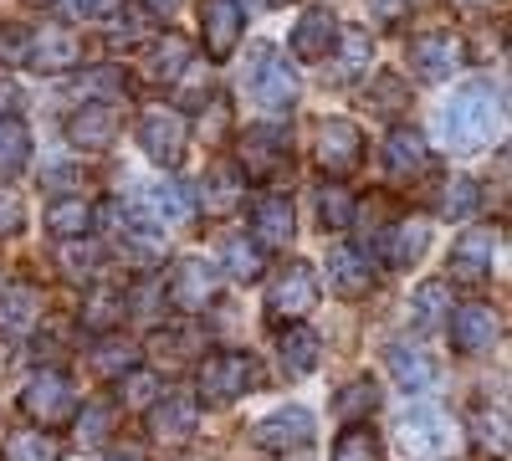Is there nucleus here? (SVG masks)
<instances>
[{"label":"nucleus","instance_id":"f257e3e1","mask_svg":"<svg viewBox=\"0 0 512 461\" xmlns=\"http://www.w3.org/2000/svg\"><path fill=\"white\" fill-rule=\"evenodd\" d=\"M502 129V93L492 82H466L441 108V139L451 154H477Z\"/></svg>","mask_w":512,"mask_h":461},{"label":"nucleus","instance_id":"f03ea898","mask_svg":"<svg viewBox=\"0 0 512 461\" xmlns=\"http://www.w3.org/2000/svg\"><path fill=\"white\" fill-rule=\"evenodd\" d=\"M241 82H246L251 103L262 113H272V118L297 103V77H292V67L267 47V41H256V47H251V67L241 72Z\"/></svg>","mask_w":512,"mask_h":461},{"label":"nucleus","instance_id":"7ed1b4c3","mask_svg":"<svg viewBox=\"0 0 512 461\" xmlns=\"http://www.w3.org/2000/svg\"><path fill=\"white\" fill-rule=\"evenodd\" d=\"M21 410L36 421V431H62L67 421H77V395H72V380L62 369H41L26 380L21 390Z\"/></svg>","mask_w":512,"mask_h":461},{"label":"nucleus","instance_id":"20e7f679","mask_svg":"<svg viewBox=\"0 0 512 461\" xmlns=\"http://www.w3.org/2000/svg\"><path fill=\"white\" fill-rule=\"evenodd\" d=\"M139 149L154 164H180L185 149H190V118H185V108H175V103L144 108L139 113Z\"/></svg>","mask_w":512,"mask_h":461},{"label":"nucleus","instance_id":"39448f33","mask_svg":"<svg viewBox=\"0 0 512 461\" xmlns=\"http://www.w3.org/2000/svg\"><path fill=\"white\" fill-rule=\"evenodd\" d=\"M318 308V272L308 262H287L267 282V318L272 323H303Z\"/></svg>","mask_w":512,"mask_h":461},{"label":"nucleus","instance_id":"423d86ee","mask_svg":"<svg viewBox=\"0 0 512 461\" xmlns=\"http://www.w3.org/2000/svg\"><path fill=\"white\" fill-rule=\"evenodd\" d=\"M400 446L420 461H441L456 451V426H451V415L431 410V405H415L400 415Z\"/></svg>","mask_w":512,"mask_h":461},{"label":"nucleus","instance_id":"0eeeda50","mask_svg":"<svg viewBox=\"0 0 512 461\" xmlns=\"http://www.w3.org/2000/svg\"><path fill=\"white\" fill-rule=\"evenodd\" d=\"M108 221H113V251L128 262V267H159L164 257H169V241H164V231L159 226H149V221H134V216H123V205L113 200L108 211H103Z\"/></svg>","mask_w":512,"mask_h":461},{"label":"nucleus","instance_id":"6e6552de","mask_svg":"<svg viewBox=\"0 0 512 461\" xmlns=\"http://www.w3.org/2000/svg\"><path fill=\"white\" fill-rule=\"evenodd\" d=\"M251 385H256L251 354L221 349V354H210V359L200 364V395H205L210 405H231V400H241Z\"/></svg>","mask_w":512,"mask_h":461},{"label":"nucleus","instance_id":"1a4fd4ad","mask_svg":"<svg viewBox=\"0 0 512 461\" xmlns=\"http://www.w3.org/2000/svg\"><path fill=\"white\" fill-rule=\"evenodd\" d=\"M364 164V134H359V123L349 118H328L323 129H318V170L328 180H344L354 175Z\"/></svg>","mask_w":512,"mask_h":461},{"label":"nucleus","instance_id":"9d476101","mask_svg":"<svg viewBox=\"0 0 512 461\" xmlns=\"http://www.w3.org/2000/svg\"><path fill=\"white\" fill-rule=\"evenodd\" d=\"M246 31V11L241 0H200V41L210 62H226L236 52V41Z\"/></svg>","mask_w":512,"mask_h":461},{"label":"nucleus","instance_id":"9b49d317","mask_svg":"<svg viewBox=\"0 0 512 461\" xmlns=\"http://www.w3.org/2000/svg\"><path fill=\"white\" fill-rule=\"evenodd\" d=\"M461 62H466V47H461L456 31H420V36H410V67H415L425 82L451 77Z\"/></svg>","mask_w":512,"mask_h":461},{"label":"nucleus","instance_id":"f8f14e48","mask_svg":"<svg viewBox=\"0 0 512 461\" xmlns=\"http://www.w3.org/2000/svg\"><path fill=\"white\" fill-rule=\"evenodd\" d=\"M251 441L262 451H303L313 441V415L303 405H287V410H272L267 421H256Z\"/></svg>","mask_w":512,"mask_h":461},{"label":"nucleus","instance_id":"ddd939ff","mask_svg":"<svg viewBox=\"0 0 512 461\" xmlns=\"http://www.w3.org/2000/svg\"><path fill=\"white\" fill-rule=\"evenodd\" d=\"M287 164V134L282 129H246L241 134V164L236 170L246 180H272Z\"/></svg>","mask_w":512,"mask_h":461},{"label":"nucleus","instance_id":"4468645a","mask_svg":"<svg viewBox=\"0 0 512 461\" xmlns=\"http://www.w3.org/2000/svg\"><path fill=\"white\" fill-rule=\"evenodd\" d=\"M195 421H200V400L195 395H164L159 405H149V436L164 441V446L190 441Z\"/></svg>","mask_w":512,"mask_h":461},{"label":"nucleus","instance_id":"2eb2a0df","mask_svg":"<svg viewBox=\"0 0 512 461\" xmlns=\"http://www.w3.org/2000/svg\"><path fill=\"white\" fill-rule=\"evenodd\" d=\"M497 333H502L497 308L466 303V308H456V318H451V349H456V354H482V349L497 344Z\"/></svg>","mask_w":512,"mask_h":461},{"label":"nucleus","instance_id":"dca6fc26","mask_svg":"<svg viewBox=\"0 0 512 461\" xmlns=\"http://www.w3.org/2000/svg\"><path fill=\"white\" fill-rule=\"evenodd\" d=\"M26 62H31V72H67V67L82 62V41H77V31H67V26H41V31L31 36Z\"/></svg>","mask_w":512,"mask_h":461},{"label":"nucleus","instance_id":"f3484780","mask_svg":"<svg viewBox=\"0 0 512 461\" xmlns=\"http://www.w3.org/2000/svg\"><path fill=\"white\" fill-rule=\"evenodd\" d=\"M338 26H344V21H338L333 11H303V21H297L292 26V57L297 62H328V52L338 47Z\"/></svg>","mask_w":512,"mask_h":461},{"label":"nucleus","instance_id":"a211bd4d","mask_svg":"<svg viewBox=\"0 0 512 461\" xmlns=\"http://www.w3.org/2000/svg\"><path fill=\"white\" fill-rule=\"evenodd\" d=\"M492 251H497V231H466L456 246H451V282H487L492 277Z\"/></svg>","mask_w":512,"mask_h":461},{"label":"nucleus","instance_id":"6ab92c4d","mask_svg":"<svg viewBox=\"0 0 512 461\" xmlns=\"http://www.w3.org/2000/svg\"><path fill=\"white\" fill-rule=\"evenodd\" d=\"M277 359H282L287 380H308V374L318 369V359H323L318 333L303 328V323H282V333H277Z\"/></svg>","mask_w":512,"mask_h":461},{"label":"nucleus","instance_id":"aec40b11","mask_svg":"<svg viewBox=\"0 0 512 461\" xmlns=\"http://www.w3.org/2000/svg\"><path fill=\"white\" fill-rule=\"evenodd\" d=\"M328 287L338 292V298L359 303V298H369V292H374V267L359 257L354 246H333L328 251Z\"/></svg>","mask_w":512,"mask_h":461},{"label":"nucleus","instance_id":"412c9836","mask_svg":"<svg viewBox=\"0 0 512 461\" xmlns=\"http://www.w3.org/2000/svg\"><path fill=\"white\" fill-rule=\"evenodd\" d=\"M164 298L175 303L180 313H200L210 298H216V272L190 257V262L175 267V277H169V287H164Z\"/></svg>","mask_w":512,"mask_h":461},{"label":"nucleus","instance_id":"4be33fe9","mask_svg":"<svg viewBox=\"0 0 512 461\" xmlns=\"http://www.w3.org/2000/svg\"><path fill=\"white\" fill-rule=\"evenodd\" d=\"M384 170H390V180H420L425 170H431V149H425V139L415 129H395L390 139H384Z\"/></svg>","mask_w":512,"mask_h":461},{"label":"nucleus","instance_id":"5701e85b","mask_svg":"<svg viewBox=\"0 0 512 461\" xmlns=\"http://www.w3.org/2000/svg\"><path fill=\"white\" fill-rule=\"evenodd\" d=\"M113 134H118V113L108 103H82L67 118V144L72 149H108Z\"/></svg>","mask_w":512,"mask_h":461},{"label":"nucleus","instance_id":"b1692460","mask_svg":"<svg viewBox=\"0 0 512 461\" xmlns=\"http://www.w3.org/2000/svg\"><path fill=\"white\" fill-rule=\"evenodd\" d=\"M251 231H256L251 241L262 246V251L267 246H287L297 236L292 231V200L287 195H262V200L251 205Z\"/></svg>","mask_w":512,"mask_h":461},{"label":"nucleus","instance_id":"393cba45","mask_svg":"<svg viewBox=\"0 0 512 461\" xmlns=\"http://www.w3.org/2000/svg\"><path fill=\"white\" fill-rule=\"evenodd\" d=\"M246 200V175L236 170V164H210V175L200 185V205H205V216H231L236 205Z\"/></svg>","mask_w":512,"mask_h":461},{"label":"nucleus","instance_id":"a878e982","mask_svg":"<svg viewBox=\"0 0 512 461\" xmlns=\"http://www.w3.org/2000/svg\"><path fill=\"white\" fill-rule=\"evenodd\" d=\"M139 211L149 216V226H185L195 216V200L185 195V185H149L139 195Z\"/></svg>","mask_w":512,"mask_h":461},{"label":"nucleus","instance_id":"bb28decb","mask_svg":"<svg viewBox=\"0 0 512 461\" xmlns=\"http://www.w3.org/2000/svg\"><path fill=\"white\" fill-rule=\"evenodd\" d=\"M384 359H390V374H395V385H400V390L425 395V390L436 385V364H431V354H420V349H410V344H390V349H384Z\"/></svg>","mask_w":512,"mask_h":461},{"label":"nucleus","instance_id":"cd10ccee","mask_svg":"<svg viewBox=\"0 0 512 461\" xmlns=\"http://www.w3.org/2000/svg\"><path fill=\"white\" fill-rule=\"evenodd\" d=\"M425 246H431V231H425V221H395L390 231H384V257H390L395 272H410Z\"/></svg>","mask_w":512,"mask_h":461},{"label":"nucleus","instance_id":"c85d7f7f","mask_svg":"<svg viewBox=\"0 0 512 461\" xmlns=\"http://www.w3.org/2000/svg\"><path fill=\"white\" fill-rule=\"evenodd\" d=\"M374 57V36L364 26H338V62H333V82H354Z\"/></svg>","mask_w":512,"mask_h":461},{"label":"nucleus","instance_id":"c756f323","mask_svg":"<svg viewBox=\"0 0 512 461\" xmlns=\"http://www.w3.org/2000/svg\"><path fill=\"white\" fill-rule=\"evenodd\" d=\"M410 313H415V333H436V328L446 323V313H451V282H446V277L420 282Z\"/></svg>","mask_w":512,"mask_h":461},{"label":"nucleus","instance_id":"7c9ffc66","mask_svg":"<svg viewBox=\"0 0 512 461\" xmlns=\"http://www.w3.org/2000/svg\"><path fill=\"white\" fill-rule=\"evenodd\" d=\"M41 318V292L36 287H0V328L26 333Z\"/></svg>","mask_w":512,"mask_h":461},{"label":"nucleus","instance_id":"2f4dec72","mask_svg":"<svg viewBox=\"0 0 512 461\" xmlns=\"http://www.w3.org/2000/svg\"><path fill=\"white\" fill-rule=\"evenodd\" d=\"M93 369L103 374V380H118V374L139 369V344L123 339V333H103L98 349H93Z\"/></svg>","mask_w":512,"mask_h":461},{"label":"nucleus","instance_id":"473e14b6","mask_svg":"<svg viewBox=\"0 0 512 461\" xmlns=\"http://www.w3.org/2000/svg\"><path fill=\"white\" fill-rule=\"evenodd\" d=\"M185 67H190V41H185L180 31H164V36L154 41V47H149V77L175 82Z\"/></svg>","mask_w":512,"mask_h":461},{"label":"nucleus","instance_id":"72a5a7b5","mask_svg":"<svg viewBox=\"0 0 512 461\" xmlns=\"http://www.w3.org/2000/svg\"><path fill=\"white\" fill-rule=\"evenodd\" d=\"M47 231H52L57 241H82V236L93 231V205H88V200H52Z\"/></svg>","mask_w":512,"mask_h":461},{"label":"nucleus","instance_id":"f704fd0d","mask_svg":"<svg viewBox=\"0 0 512 461\" xmlns=\"http://www.w3.org/2000/svg\"><path fill=\"white\" fill-rule=\"evenodd\" d=\"M0 461H62V441L52 431H16L0 446Z\"/></svg>","mask_w":512,"mask_h":461},{"label":"nucleus","instance_id":"c9c22d12","mask_svg":"<svg viewBox=\"0 0 512 461\" xmlns=\"http://www.w3.org/2000/svg\"><path fill=\"white\" fill-rule=\"evenodd\" d=\"M31 164V129L21 118H0V175H16Z\"/></svg>","mask_w":512,"mask_h":461},{"label":"nucleus","instance_id":"e433bc0d","mask_svg":"<svg viewBox=\"0 0 512 461\" xmlns=\"http://www.w3.org/2000/svg\"><path fill=\"white\" fill-rule=\"evenodd\" d=\"M221 262H226V272L236 277V282H256L267 267H262V246H256L251 236H226L221 241Z\"/></svg>","mask_w":512,"mask_h":461},{"label":"nucleus","instance_id":"4c0bfd02","mask_svg":"<svg viewBox=\"0 0 512 461\" xmlns=\"http://www.w3.org/2000/svg\"><path fill=\"white\" fill-rule=\"evenodd\" d=\"M364 103H369V113H379V118H395V113H405V108H410V88H405V82H400L395 72H374Z\"/></svg>","mask_w":512,"mask_h":461},{"label":"nucleus","instance_id":"58836bf2","mask_svg":"<svg viewBox=\"0 0 512 461\" xmlns=\"http://www.w3.org/2000/svg\"><path fill=\"white\" fill-rule=\"evenodd\" d=\"M374 410H379V385H374V380H354L344 395L333 400V415H338V421H349V426L369 421Z\"/></svg>","mask_w":512,"mask_h":461},{"label":"nucleus","instance_id":"ea45409f","mask_svg":"<svg viewBox=\"0 0 512 461\" xmlns=\"http://www.w3.org/2000/svg\"><path fill=\"white\" fill-rule=\"evenodd\" d=\"M154 400H159V374H149V369L118 374V405L123 410H149Z\"/></svg>","mask_w":512,"mask_h":461},{"label":"nucleus","instance_id":"a19ab883","mask_svg":"<svg viewBox=\"0 0 512 461\" xmlns=\"http://www.w3.org/2000/svg\"><path fill=\"white\" fill-rule=\"evenodd\" d=\"M477 205H482L477 180H451V185L441 190V200H436V216H441V221H466Z\"/></svg>","mask_w":512,"mask_h":461},{"label":"nucleus","instance_id":"79ce46f5","mask_svg":"<svg viewBox=\"0 0 512 461\" xmlns=\"http://www.w3.org/2000/svg\"><path fill=\"white\" fill-rule=\"evenodd\" d=\"M123 303H128V292H123V287H98L93 298H88V308H82V323H88L93 333H108V328L118 323Z\"/></svg>","mask_w":512,"mask_h":461},{"label":"nucleus","instance_id":"37998d69","mask_svg":"<svg viewBox=\"0 0 512 461\" xmlns=\"http://www.w3.org/2000/svg\"><path fill=\"white\" fill-rule=\"evenodd\" d=\"M333 461H384V446L369 426H349L333 446Z\"/></svg>","mask_w":512,"mask_h":461},{"label":"nucleus","instance_id":"c03bdc74","mask_svg":"<svg viewBox=\"0 0 512 461\" xmlns=\"http://www.w3.org/2000/svg\"><path fill=\"white\" fill-rule=\"evenodd\" d=\"M318 221H323V231H344V226L354 221V200H349V190L328 185V190L318 195Z\"/></svg>","mask_w":512,"mask_h":461},{"label":"nucleus","instance_id":"a18cd8bd","mask_svg":"<svg viewBox=\"0 0 512 461\" xmlns=\"http://www.w3.org/2000/svg\"><path fill=\"white\" fill-rule=\"evenodd\" d=\"M98 267H103V251L93 241H82V246L77 241H62V272L67 277H77V282L82 277H98Z\"/></svg>","mask_w":512,"mask_h":461},{"label":"nucleus","instance_id":"49530a36","mask_svg":"<svg viewBox=\"0 0 512 461\" xmlns=\"http://www.w3.org/2000/svg\"><path fill=\"white\" fill-rule=\"evenodd\" d=\"M477 441H482L487 451H497V456L507 451V405H497V410L482 405V410H477Z\"/></svg>","mask_w":512,"mask_h":461},{"label":"nucleus","instance_id":"de8ad7c7","mask_svg":"<svg viewBox=\"0 0 512 461\" xmlns=\"http://www.w3.org/2000/svg\"><path fill=\"white\" fill-rule=\"evenodd\" d=\"M149 21H154V11H144V6H128V11H113V41H123V47H134V41H144L149 36Z\"/></svg>","mask_w":512,"mask_h":461},{"label":"nucleus","instance_id":"09e8293b","mask_svg":"<svg viewBox=\"0 0 512 461\" xmlns=\"http://www.w3.org/2000/svg\"><path fill=\"white\" fill-rule=\"evenodd\" d=\"M113 421H118V405L98 400V405H88V410H82L77 431H82V441H88V446H98L103 436H113Z\"/></svg>","mask_w":512,"mask_h":461},{"label":"nucleus","instance_id":"8fccbe9b","mask_svg":"<svg viewBox=\"0 0 512 461\" xmlns=\"http://www.w3.org/2000/svg\"><path fill=\"white\" fill-rule=\"evenodd\" d=\"M154 349L169 354V364H185L195 349H200V333L195 328H169V333H154Z\"/></svg>","mask_w":512,"mask_h":461},{"label":"nucleus","instance_id":"3c124183","mask_svg":"<svg viewBox=\"0 0 512 461\" xmlns=\"http://www.w3.org/2000/svg\"><path fill=\"white\" fill-rule=\"evenodd\" d=\"M21 226H26V200H21V190L0 185V236H16Z\"/></svg>","mask_w":512,"mask_h":461},{"label":"nucleus","instance_id":"603ef678","mask_svg":"<svg viewBox=\"0 0 512 461\" xmlns=\"http://www.w3.org/2000/svg\"><path fill=\"white\" fill-rule=\"evenodd\" d=\"M52 6H57L62 16H98L103 0H52Z\"/></svg>","mask_w":512,"mask_h":461},{"label":"nucleus","instance_id":"864d4df0","mask_svg":"<svg viewBox=\"0 0 512 461\" xmlns=\"http://www.w3.org/2000/svg\"><path fill=\"white\" fill-rule=\"evenodd\" d=\"M103 461H149V456H144V446H134V441H118V446L103 451Z\"/></svg>","mask_w":512,"mask_h":461},{"label":"nucleus","instance_id":"5fc2aeb1","mask_svg":"<svg viewBox=\"0 0 512 461\" xmlns=\"http://www.w3.org/2000/svg\"><path fill=\"white\" fill-rule=\"evenodd\" d=\"M175 6H180V0H144V11H154V16H169Z\"/></svg>","mask_w":512,"mask_h":461},{"label":"nucleus","instance_id":"6e6d98bb","mask_svg":"<svg viewBox=\"0 0 512 461\" xmlns=\"http://www.w3.org/2000/svg\"><path fill=\"white\" fill-rule=\"evenodd\" d=\"M6 103H16V88H11V82H0V108H6ZM0 118H6V113H0Z\"/></svg>","mask_w":512,"mask_h":461},{"label":"nucleus","instance_id":"4d7b16f0","mask_svg":"<svg viewBox=\"0 0 512 461\" xmlns=\"http://www.w3.org/2000/svg\"><path fill=\"white\" fill-rule=\"evenodd\" d=\"M461 6H492V0H461Z\"/></svg>","mask_w":512,"mask_h":461},{"label":"nucleus","instance_id":"13d9d810","mask_svg":"<svg viewBox=\"0 0 512 461\" xmlns=\"http://www.w3.org/2000/svg\"><path fill=\"white\" fill-rule=\"evenodd\" d=\"M31 6H41V0H31Z\"/></svg>","mask_w":512,"mask_h":461},{"label":"nucleus","instance_id":"bf43d9fd","mask_svg":"<svg viewBox=\"0 0 512 461\" xmlns=\"http://www.w3.org/2000/svg\"><path fill=\"white\" fill-rule=\"evenodd\" d=\"M272 6H282V0H272Z\"/></svg>","mask_w":512,"mask_h":461}]
</instances>
